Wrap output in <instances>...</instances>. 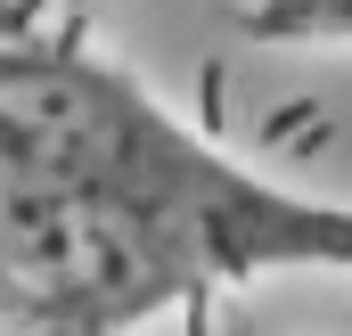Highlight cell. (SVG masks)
<instances>
[{
  "label": "cell",
  "instance_id": "1",
  "mask_svg": "<svg viewBox=\"0 0 352 336\" xmlns=\"http://www.w3.org/2000/svg\"><path fill=\"white\" fill-rule=\"evenodd\" d=\"M278 271L352 279V205L238 165L90 33H0V336H131Z\"/></svg>",
  "mask_w": 352,
  "mask_h": 336
},
{
  "label": "cell",
  "instance_id": "2",
  "mask_svg": "<svg viewBox=\"0 0 352 336\" xmlns=\"http://www.w3.org/2000/svg\"><path fill=\"white\" fill-rule=\"evenodd\" d=\"M246 41H295V50H352V0H246Z\"/></svg>",
  "mask_w": 352,
  "mask_h": 336
}]
</instances>
